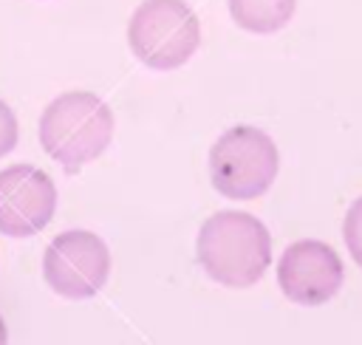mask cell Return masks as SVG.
Masks as SVG:
<instances>
[{"label":"cell","instance_id":"6da1fadb","mask_svg":"<svg viewBox=\"0 0 362 345\" xmlns=\"http://www.w3.org/2000/svg\"><path fill=\"white\" fill-rule=\"evenodd\" d=\"M195 257L215 283L249 288L272 266V235L249 212H215L198 229Z\"/></svg>","mask_w":362,"mask_h":345},{"label":"cell","instance_id":"7a4b0ae2","mask_svg":"<svg viewBox=\"0 0 362 345\" xmlns=\"http://www.w3.org/2000/svg\"><path fill=\"white\" fill-rule=\"evenodd\" d=\"M113 110L90 90L59 93L40 116V144L71 175L113 141Z\"/></svg>","mask_w":362,"mask_h":345},{"label":"cell","instance_id":"3957f363","mask_svg":"<svg viewBox=\"0 0 362 345\" xmlns=\"http://www.w3.org/2000/svg\"><path fill=\"white\" fill-rule=\"evenodd\" d=\"M280 153L269 133L238 124L218 136L209 150V181L215 192L232 201L260 198L277 178Z\"/></svg>","mask_w":362,"mask_h":345},{"label":"cell","instance_id":"277c9868","mask_svg":"<svg viewBox=\"0 0 362 345\" xmlns=\"http://www.w3.org/2000/svg\"><path fill=\"white\" fill-rule=\"evenodd\" d=\"M127 45L153 71H175L201 45V23L184 0H141L127 23Z\"/></svg>","mask_w":362,"mask_h":345},{"label":"cell","instance_id":"5b68a950","mask_svg":"<svg viewBox=\"0 0 362 345\" xmlns=\"http://www.w3.org/2000/svg\"><path fill=\"white\" fill-rule=\"evenodd\" d=\"M42 277L59 297H96L110 277V249L90 229L59 232L42 255Z\"/></svg>","mask_w":362,"mask_h":345},{"label":"cell","instance_id":"8992f818","mask_svg":"<svg viewBox=\"0 0 362 345\" xmlns=\"http://www.w3.org/2000/svg\"><path fill=\"white\" fill-rule=\"evenodd\" d=\"M57 212V187L34 164L0 170V235L31 238L42 232Z\"/></svg>","mask_w":362,"mask_h":345},{"label":"cell","instance_id":"52a82bcc","mask_svg":"<svg viewBox=\"0 0 362 345\" xmlns=\"http://www.w3.org/2000/svg\"><path fill=\"white\" fill-rule=\"evenodd\" d=\"M342 260L322 240L291 243L277 263V286L297 305H322L342 286Z\"/></svg>","mask_w":362,"mask_h":345},{"label":"cell","instance_id":"ba28073f","mask_svg":"<svg viewBox=\"0 0 362 345\" xmlns=\"http://www.w3.org/2000/svg\"><path fill=\"white\" fill-rule=\"evenodd\" d=\"M297 0H229V14L238 28L252 34H274L294 17Z\"/></svg>","mask_w":362,"mask_h":345},{"label":"cell","instance_id":"9c48e42d","mask_svg":"<svg viewBox=\"0 0 362 345\" xmlns=\"http://www.w3.org/2000/svg\"><path fill=\"white\" fill-rule=\"evenodd\" d=\"M342 238H345V246H348L354 263L362 266V198H356V201L351 204V209L345 212Z\"/></svg>","mask_w":362,"mask_h":345},{"label":"cell","instance_id":"30bf717a","mask_svg":"<svg viewBox=\"0 0 362 345\" xmlns=\"http://www.w3.org/2000/svg\"><path fill=\"white\" fill-rule=\"evenodd\" d=\"M14 147H17V116L0 99V158L8 156Z\"/></svg>","mask_w":362,"mask_h":345},{"label":"cell","instance_id":"8fae6325","mask_svg":"<svg viewBox=\"0 0 362 345\" xmlns=\"http://www.w3.org/2000/svg\"><path fill=\"white\" fill-rule=\"evenodd\" d=\"M6 339H8V334H6V322H3V320H0V345H3V342H6Z\"/></svg>","mask_w":362,"mask_h":345}]
</instances>
